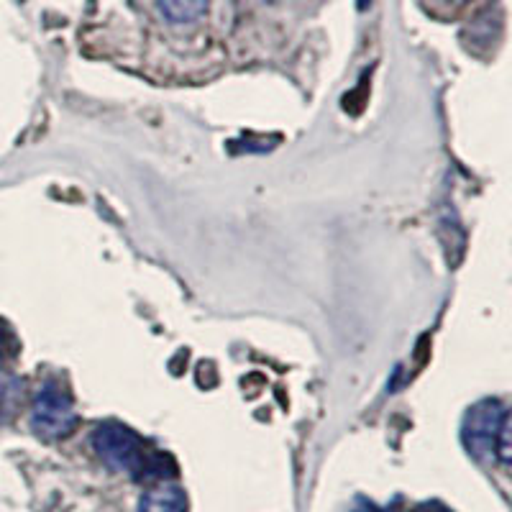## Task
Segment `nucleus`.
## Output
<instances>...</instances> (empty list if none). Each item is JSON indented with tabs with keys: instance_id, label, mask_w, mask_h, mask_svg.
Masks as SVG:
<instances>
[{
	"instance_id": "f257e3e1",
	"label": "nucleus",
	"mask_w": 512,
	"mask_h": 512,
	"mask_svg": "<svg viewBox=\"0 0 512 512\" xmlns=\"http://www.w3.org/2000/svg\"><path fill=\"white\" fill-rule=\"evenodd\" d=\"M93 448L111 472L131 479L164 477V464H172L164 454H149L146 443L128 425L108 420L93 431Z\"/></svg>"
},
{
	"instance_id": "f03ea898",
	"label": "nucleus",
	"mask_w": 512,
	"mask_h": 512,
	"mask_svg": "<svg viewBox=\"0 0 512 512\" xmlns=\"http://www.w3.org/2000/svg\"><path fill=\"white\" fill-rule=\"evenodd\" d=\"M77 410L72 397L59 382L41 384L31 405V431L41 441L54 443L72 436L77 428Z\"/></svg>"
},
{
	"instance_id": "7ed1b4c3",
	"label": "nucleus",
	"mask_w": 512,
	"mask_h": 512,
	"mask_svg": "<svg viewBox=\"0 0 512 512\" xmlns=\"http://www.w3.org/2000/svg\"><path fill=\"white\" fill-rule=\"evenodd\" d=\"M507 415L500 400L477 402L464 418V446L479 461L495 459V438L500 431L502 418Z\"/></svg>"
},
{
	"instance_id": "20e7f679",
	"label": "nucleus",
	"mask_w": 512,
	"mask_h": 512,
	"mask_svg": "<svg viewBox=\"0 0 512 512\" xmlns=\"http://www.w3.org/2000/svg\"><path fill=\"white\" fill-rule=\"evenodd\" d=\"M187 492L175 482H157L139 500V512H187Z\"/></svg>"
},
{
	"instance_id": "39448f33",
	"label": "nucleus",
	"mask_w": 512,
	"mask_h": 512,
	"mask_svg": "<svg viewBox=\"0 0 512 512\" xmlns=\"http://www.w3.org/2000/svg\"><path fill=\"white\" fill-rule=\"evenodd\" d=\"M157 3L162 16L167 18L169 24H177V26L200 21L210 6V0H157Z\"/></svg>"
},
{
	"instance_id": "423d86ee",
	"label": "nucleus",
	"mask_w": 512,
	"mask_h": 512,
	"mask_svg": "<svg viewBox=\"0 0 512 512\" xmlns=\"http://www.w3.org/2000/svg\"><path fill=\"white\" fill-rule=\"evenodd\" d=\"M21 400H24V382H18L13 377H8L6 382H0V418H13Z\"/></svg>"
},
{
	"instance_id": "0eeeda50",
	"label": "nucleus",
	"mask_w": 512,
	"mask_h": 512,
	"mask_svg": "<svg viewBox=\"0 0 512 512\" xmlns=\"http://www.w3.org/2000/svg\"><path fill=\"white\" fill-rule=\"evenodd\" d=\"M510 441H512V423H510V413L502 418L500 423V431H497V438H495V456L500 459V464H510V456H512V448H510Z\"/></svg>"
},
{
	"instance_id": "6e6552de",
	"label": "nucleus",
	"mask_w": 512,
	"mask_h": 512,
	"mask_svg": "<svg viewBox=\"0 0 512 512\" xmlns=\"http://www.w3.org/2000/svg\"><path fill=\"white\" fill-rule=\"evenodd\" d=\"M18 354V341L13 336V331L8 328L6 320H0V369L11 364Z\"/></svg>"
},
{
	"instance_id": "1a4fd4ad",
	"label": "nucleus",
	"mask_w": 512,
	"mask_h": 512,
	"mask_svg": "<svg viewBox=\"0 0 512 512\" xmlns=\"http://www.w3.org/2000/svg\"><path fill=\"white\" fill-rule=\"evenodd\" d=\"M425 3H431L433 8H451L454 11V8L464 6L466 0H425Z\"/></svg>"
},
{
	"instance_id": "9d476101",
	"label": "nucleus",
	"mask_w": 512,
	"mask_h": 512,
	"mask_svg": "<svg viewBox=\"0 0 512 512\" xmlns=\"http://www.w3.org/2000/svg\"><path fill=\"white\" fill-rule=\"evenodd\" d=\"M415 512H451V510H448L446 505H441V502H423Z\"/></svg>"
}]
</instances>
